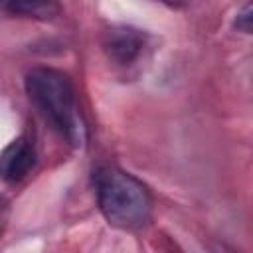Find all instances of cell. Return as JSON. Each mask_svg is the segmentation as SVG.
Returning <instances> with one entry per match:
<instances>
[{
    "instance_id": "obj_1",
    "label": "cell",
    "mask_w": 253,
    "mask_h": 253,
    "mask_svg": "<svg viewBox=\"0 0 253 253\" xmlns=\"http://www.w3.org/2000/svg\"><path fill=\"white\" fill-rule=\"evenodd\" d=\"M26 93L40 115L67 142L81 146L87 130L71 79L51 67H36L26 75Z\"/></svg>"
},
{
    "instance_id": "obj_2",
    "label": "cell",
    "mask_w": 253,
    "mask_h": 253,
    "mask_svg": "<svg viewBox=\"0 0 253 253\" xmlns=\"http://www.w3.org/2000/svg\"><path fill=\"white\" fill-rule=\"evenodd\" d=\"M95 196L105 219L119 229H140L152 213L146 186L117 166H99L93 172Z\"/></svg>"
},
{
    "instance_id": "obj_3",
    "label": "cell",
    "mask_w": 253,
    "mask_h": 253,
    "mask_svg": "<svg viewBox=\"0 0 253 253\" xmlns=\"http://www.w3.org/2000/svg\"><path fill=\"white\" fill-rule=\"evenodd\" d=\"M101 45L111 61L117 65H130L140 57L146 45V34L130 26H115L103 34Z\"/></svg>"
},
{
    "instance_id": "obj_4",
    "label": "cell",
    "mask_w": 253,
    "mask_h": 253,
    "mask_svg": "<svg viewBox=\"0 0 253 253\" xmlns=\"http://www.w3.org/2000/svg\"><path fill=\"white\" fill-rule=\"evenodd\" d=\"M36 166V148L26 136L14 138L0 152V178L8 184L22 182Z\"/></svg>"
},
{
    "instance_id": "obj_5",
    "label": "cell",
    "mask_w": 253,
    "mask_h": 253,
    "mask_svg": "<svg viewBox=\"0 0 253 253\" xmlns=\"http://www.w3.org/2000/svg\"><path fill=\"white\" fill-rule=\"evenodd\" d=\"M0 12L32 18V20H53L61 14L59 0H0Z\"/></svg>"
},
{
    "instance_id": "obj_6",
    "label": "cell",
    "mask_w": 253,
    "mask_h": 253,
    "mask_svg": "<svg viewBox=\"0 0 253 253\" xmlns=\"http://www.w3.org/2000/svg\"><path fill=\"white\" fill-rule=\"evenodd\" d=\"M251 22H253V18H251V4L247 2V4H243V8L237 12L233 26H235L239 32H243V34H251Z\"/></svg>"
},
{
    "instance_id": "obj_7",
    "label": "cell",
    "mask_w": 253,
    "mask_h": 253,
    "mask_svg": "<svg viewBox=\"0 0 253 253\" xmlns=\"http://www.w3.org/2000/svg\"><path fill=\"white\" fill-rule=\"evenodd\" d=\"M158 2H164V4H178L180 0H158Z\"/></svg>"
}]
</instances>
